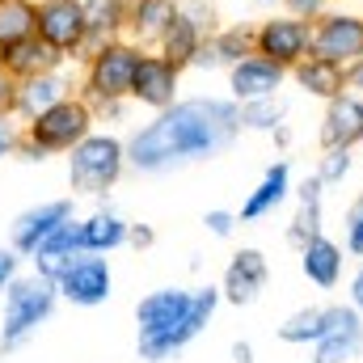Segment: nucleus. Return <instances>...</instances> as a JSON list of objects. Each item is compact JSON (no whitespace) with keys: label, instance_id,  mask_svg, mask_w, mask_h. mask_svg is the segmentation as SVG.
Returning a JSON list of instances; mask_svg holds the SVG:
<instances>
[{"label":"nucleus","instance_id":"nucleus-1","mask_svg":"<svg viewBox=\"0 0 363 363\" xmlns=\"http://www.w3.org/2000/svg\"><path fill=\"white\" fill-rule=\"evenodd\" d=\"M241 135V106L220 97H190L161 110L144 131L131 135L127 161L140 174H174L211 161Z\"/></svg>","mask_w":363,"mask_h":363},{"label":"nucleus","instance_id":"nucleus-2","mask_svg":"<svg viewBox=\"0 0 363 363\" xmlns=\"http://www.w3.org/2000/svg\"><path fill=\"white\" fill-rule=\"evenodd\" d=\"M220 296L224 291H216V287H194V291L161 287V291L144 296L135 304V325H140L135 347H140V359L165 363L169 355H178L182 347H190L203 334V325L211 321Z\"/></svg>","mask_w":363,"mask_h":363},{"label":"nucleus","instance_id":"nucleus-3","mask_svg":"<svg viewBox=\"0 0 363 363\" xmlns=\"http://www.w3.org/2000/svg\"><path fill=\"white\" fill-rule=\"evenodd\" d=\"M55 279L47 274H30V279H13L9 283V296H4V330H0V347H17L26 342L55 308Z\"/></svg>","mask_w":363,"mask_h":363},{"label":"nucleus","instance_id":"nucleus-4","mask_svg":"<svg viewBox=\"0 0 363 363\" xmlns=\"http://www.w3.org/2000/svg\"><path fill=\"white\" fill-rule=\"evenodd\" d=\"M123 161H127V148L114 135H85L68 157V178L81 194H101L118 182Z\"/></svg>","mask_w":363,"mask_h":363},{"label":"nucleus","instance_id":"nucleus-5","mask_svg":"<svg viewBox=\"0 0 363 363\" xmlns=\"http://www.w3.org/2000/svg\"><path fill=\"white\" fill-rule=\"evenodd\" d=\"M254 51L291 72L300 60L313 55V21L308 17H296V13H283V17L262 21L254 30Z\"/></svg>","mask_w":363,"mask_h":363},{"label":"nucleus","instance_id":"nucleus-6","mask_svg":"<svg viewBox=\"0 0 363 363\" xmlns=\"http://www.w3.org/2000/svg\"><path fill=\"white\" fill-rule=\"evenodd\" d=\"M140 47L131 43H106L97 47L89 60V93L97 101L114 106L118 97H131V81H135V68H140Z\"/></svg>","mask_w":363,"mask_h":363},{"label":"nucleus","instance_id":"nucleus-7","mask_svg":"<svg viewBox=\"0 0 363 363\" xmlns=\"http://www.w3.org/2000/svg\"><path fill=\"white\" fill-rule=\"evenodd\" d=\"M89 135V106L85 101H55L51 110H43L30 127V140L38 152H72L81 140Z\"/></svg>","mask_w":363,"mask_h":363},{"label":"nucleus","instance_id":"nucleus-8","mask_svg":"<svg viewBox=\"0 0 363 363\" xmlns=\"http://www.w3.org/2000/svg\"><path fill=\"white\" fill-rule=\"evenodd\" d=\"M55 287H60L64 300H72V304H81V308H97V304L110 300L114 274H110V262H106V258L81 250V254L64 267V274L55 279Z\"/></svg>","mask_w":363,"mask_h":363},{"label":"nucleus","instance_id":"nucleus-9","mask_svg":"<svg viewBox=\"0 0 363 363\" xmlns=\"http://www.w3.org/2000/svg\"><path fill=\"white\" fill-rule=\"evenodd\" d=\"M313 55L330 64H355L363 55V17L359 13H321L313 21Z\"/></svg>","mask_w":363,"mask_h":363},{"label":"nucleus","instance_id":"nucleus-10","mask_svg":"<svg viewBox=\"0 0 363 363\" xmlns=\"http://www.w3.org/2000/svg\"><path fill=\"white\" fill-rule=\"evenodd\" d=\"M38 38L55 51H77L89 38L85 0H43L38 4Z\"/></svg>","mask_w":363,"mask_h":363},{"label":"nucleus","instance_id":"nucleus-11","mask_svg":"<svg viewBox=\"0 0 363 363\" xmlns=\"http://www.w3.org/2000/svg\"><path fill=\"white\" fill-rule=\"evenodd\" d=\"M355 144H363V97L347 89L325 101L321 148H355Z\"/></svg>","mask_w":363,"mask_h":363},{"label":"nucleus","instance_id":"nucleus-12","mask_svg":"<svg viewBox=\"0 0 363 363\" xmlns=\"http://www.w3.org/2000/svg\"><path fill=\"white\" fill-rule=\"evenodd\" d=\"M363 351V317L355 304H338L334 308V325L325 330V338L313 347V363H351Z\"/></svg>","mask_w":363,"mask_h":363},{"label":"nucleus","instance_id":"nucleus-13","mask_svg":"<svg viewBox=\"0 0 363 363\" xmlns=\"http://www.w3.org/2000/svg\"><path fill=\"white\" fill-rule=\"evenodd\" d=\"M131 97L152 110H169L178 101V64L165 55H144L131 81Z\"/></svg>","mask_w":363,"mask_h":363},{"label":"nucleus","instance_id":"nucleus-14","mask_svg":"<svg viewBox=\"0 0 363 363\" xmlns=\"http://www.w3.org/2000/svg\"><path fill=\"white\" fill-rule=\"evenodd\" d=\"M72 220V203L68 199H55V203H38V207H30V211H21L17 220H13V250L17 254H34L60 224H68Z\"/></svg>","mask_w":363,"mask_h":363},{"label":"nucleus","instance_id":"nucleus-15","mask_svg":"<svg viewBox=\"0 0 363 363\" xmlns=\"http://www.w3.org/2000/svg\"><path fill=\"white\" fill-rule=\"evenodd\" d=\"M283 77H287V68H279L274 60L250 51L245 60L233 64L228 85H233V97H237V101H258V97H274L279 85H283Z\"/></svg>","mask_w":363,"mask_h":363},{"label":"nucleus","instance_id":"nucleus-16","mask_svg":"<svg viewBox=\"0 0 363 363\" xmlns=\"http://www.w3.org/2000/svg\"><path fill=\"white\" fill-rule=\"evenodd\" d=\"M267 279H271V267H267L262 250H241V254H233V262H228V271H224V287H220V291H224L233 304H254V300L262 296Z\"/></svg>","mask_w":363,"mask_h":363},{"label":"nucleus","instance_id":"nucleus-17","mask_svg":"<svg viewBox=\"0 0 363 363\" xmlns=\"http://www.w3.org/2000/svg\"><path fill=\"white\" fill-rule=\"evenodd\" d=\"M287 194H291V165H287V161H274L271 169L262 174V182L250 190V199L241 203V216H237V220L254 224V220L271 216V211H279V207L287 203Z\"/></svg>","mask_w":363,"mask_h":363},{"label":"nucleus","instance_id":"nucleus-18","mask_svg":"<svg viewBox=\"0 0 363 363\" xmlns=\"http://www.w3.org/2000/svg\"><path fill=\"white\" fill-rule=\"evenodd\" d=\"M85 245H81V224L77 220H68V224H60L30 258H34V267H38V274H47V279H60L64 274V267L81 254Z\"/></svg>","mask_w":363,"mask_h":363},{"label":"nucleus","instance_id":"nucleus-19","mask_svg":"<svg viewBox=\"0 0 363 363\" xmlns=\"http://www.w3.org/2000/svg\"><path fill=\"white\" fill-rule=\"evenodd\" d=\"M300 271L317 287H338V279H342V245L330 241L325 233L313 237L308 245H300Z\"/></svg>","mask_w":363,"mask_h":363},{"label":"nucleus","instance_id":"nucleus-20","mask_svg":"<svg viewBox=\"0 0 363 363\" xmlns=\"http://www.w3.org/2000/svg\"><path fill=\"white\" fill-rule=\"evenodd\" d=\"M178 13H182L178 0H135L127 9V26H131L135 43H161Z\"/></svg>","mask_w":363,"mask_h":363},{"label":"nucleus","instance_id":"nucleus-21","mask_svg":"<svg viewBox=\"0 0 363 363\" xmlns=\"http://www.w3.org/2000/svg\"><path fill=\"white\" fill-rule=\"evenodd\" d=\"M296 216H291V228H287V241L291 245H308L313 237H321V203H325V182L308 178L296 190Z\"/></svg>","mask_w":363,"mask_h":363},{"label":"nucleus","instance_id":"nucleus-22","mask_svg":"<svg viewBox=\"0 0 363 363\" xmlns=\"http://www.w3.org/2000/svg\"><path fill=\"white\" fill-rule=\"evenodd\" d=\"M291 77H296L300 89L313 93V97H321V101L347 93V68H342V64H330V60H321V55L300 60V64L291 68Z\"/></svg>","mask_w":363,"mask_h":363},{"label":"nucleus","instance_id":"nucleus-23","mask_svg":"<svg viewBox=\"0 0 363 363\" xmlns=\"http://www.w3.org/2000/svg\"><path fill=\"white\" fill-rule=\"evenodd\" d=\"M334 308L338 304H308L300 313H291L283 325H279V338L287 347H317L325 338V330L334 325Z\"/></svg>","mask_w":363,"mask_h":363},{"label":"nucleus","instance_id":"nucleus-24","mask_svg":"<svg viewBox=\"0 0 363 363\" xmlns=\"http://www.w3.org/2000/svg\"><path fill=\"white\" fill-rule=\"evenodd\" d=\"M55 60H60V51H55L51 43H43L38 34L4 51V68H9V72H17V77H38V72H51V68H55Z\"/></svg>","mask_w":363,"mask_h":363},{"label":"nucleus","instance_id":"nucleus-25","mask_svg":"<svg viewBox=\"0 0 363 363\" xmlns=\"http://www.w3.org/2000/svg\"><path fill=\"white\" fill-rule=\"evenodd\" d=\"M203 34H207V30H203L194 17L178 13V17H174V26H169V30H165V38H161V55H165V60H174L178 68H182V64H190V60L199 55V47H203Z\"/></svg>","mask_w":363,"mask_h":363},{"label":"nucleus","instance_id":"nucleus-26","mask_svg":"<svg viewBox=\"0 0 363 363\" xmlns=\"http://www.w3.org/2000/svg\"><path fill=\"white\" fill-rule=\"evenodd\" d=\"M38 34V9L26 0H0V47H17Z\"/></svg>","mask_w":363,"mask_h":363},{"label":"nucleus","instance_id":"nucleus-27","mask_svg":"<svg viewBox=\"0 0 363 363\" xmlns=\"http://www.w3.org/2000/svg\"><path fill=\"white\" fill-rule=\"evenodd\" d=\"M127 224L114 216V211H97L89 216L85 224H81V245L89 250V254H106V250H118L123 241H127Z\"/></svg>","mask_w":363,"mask_h":363},{"label":"nucleus","instance_id":"nucleus-28","mask_svg":"<svg viewBox=\"0 0 363 363\" xmlns=\"http://www.w3.org/2000/svg\"><path fill=\"white\" fill-rule=\"evenodd\" d=\"M55 101H64V81H55L51 72L26 77V85H21V93H17L21 114H30V118H38V114H43V110H51Z\"/></svg>","mask_w":363,"mask_h":363},{"label":"nucleus","instance_id":"nucleus-29","mask_svg":"<svg viewBox=\"0 0 363 363\" xmlns=\"http://www.w3.org/2000/svg\"><path fill=\"white\" fill-rule=\"evenodd\" d=\"M85 21H89V38L93 47H106V38L118 30V26H127V9L118 4V0H85Z\"/></svg>","mask_w":363,"mask_h":363},{"label":"nucleus","instance_id":"nucleus-30","mask_svg":"<svg viewBox=\"0 0 363 363\" xmlns=\"http://www.w3.org/2000/svg\"><path fill=\"white\" fill-rule=\"evenodd\" d=\"M287 118V106L274 97H258V101H241V127L245 131H279Z\"/></svg>","mask_w":363,"mask_h":363},{"label":"nucleus","instance_id":"nucleus-31","mask_svg":"<svg viewBox=\"0 0 363 363\" xmlns=\"http://www.w3.org/2000/svg\"><path fill=\"white\" fill-rule=\"evenodd\" d=\"M351 165H355L351 148H325L321 152V165H317V178L325 182V186H338V182L351 174Z\"/></svg>","mask_w":363,"mask_h":363},{"label":"nucleus","instance_id":"nucleus-32","mask_svg":"<svg viewBox=\"0 0 363 363\" xmlns=\"http://www.w3.org/2000/svg\"><path fill=\"white\" fill-rule=\"evenodd\" d=\"M342 228H347V250H351V254H363V190L351 199Z\"/></svg>","mask_w":363,"mask_h":363},{"label":"nucleus","instance_id":"nucleus-33","mask_svg":"<svg viewBox=\"0 0 363 363\" xmlns=\"http://www.w3.org/2000/svg\"><path fill=\"white\" fill-rule=\"evenodd\" d=\"M203 224H207V233H211V237H233V228H237L241 220H237L233 211H207V220H203Z\"/></svg>","mask_w":363,"mask_h":363},{"label":"nucleus","instance_id":"nucleus-34","mask_svg":"<svg viewBox=\"0 0 363 363\" xmlns=\"http://www.w3.org/2000/svg\"><path fill=\"white\" fill-rule=\"evenodd\" d=\"M287 4V13H296V17H308V21H317L321 13H325V4L330 0H283Z\"/></svg>","mask_w":363,"mask_h":363},{"label":"nucleus","instance_id":"nucleus-35","mask_svg":"<svg viewBox=\"0 0 363 363\" xmlns=\"http://www.w3.org/2000/svg\"><path fill=\"white\" fill-rule=\"evenodd\" d=\"M17 279V254L13 250H0V291Z\"/></svg>","mask_w":363,"mask_h":363},{"label":"nucleus","instance_id":"nucleus-36","mask_svg":"<svg viewBox=\"0 0 363 363\" xmlns=\"http://www.w3.org/2000/svg\"><path fill=\"white\" fill-rule=\"evenodd\" d=\"M347 89L363 97V55L355 60V64H347Z\"/></svg>","mask_w":363,"mask_h":363},{"label":"nucleus","instance_id":"nucleus-37","mask_svg":"<svg viewBox=\"0 0 363 363\" xmlns=\"http://www.w3.org/2000/svg\"><path fill=\"white\" fill-rule=\"evenodd\" d=\"M351 304L363 313V267L355 271V279H351Z\"/></svg>","mask_w":363,"mask_h":363},{"label":"nucleus","instance_id":"nucleus-38","mask_svg":"<svg viewBox=\"0 0 363 363\" xmlns=\"http://www.w3.org/2000/svg\"><path fill=\"white\" fill-rule=\"evenodd\" d=\"M127 241H131V245H152V228H131Z\"/></svg>","mask_w":363,"mask_h":363},{"label":"nucleus","instance_id":"nucleus-39","mask_svg":"<svg viewBox=\"0 0 363 363\" xmlns=\"http://www.w3.org/2000/svg\"><path fill=\"white\" fill-rule=\"evenodd\" d=\"M233 359L237 363H254V347H250V342H237V347H233Z\"/></svg>","mask_w":363,"mask_h":363},{"label":"nucleus","instance_id":"nucleus-40","mask_svg":"<svg viewBox=\"0 0 363 363\" xmlns=\"http://www.w3.org/2000/svg\"><path fill=\"white\" fill-rule=\"evenodd\" d=\"M9 148V127H0V152Z\"/></svg>","mask_w":363,"mask_h":363},{"label":"nucleus","instance_id":"nucleus-41","mask_svg":"<svg viewBox=\"0 0 363 363\" xmlns=\"http://www.w3.org/2000/svg\"><path fill=\"white\" fill-rule=\"evenodd\" d=\"M0 127H4V123H0Z\"/></svg>","mask_w":363,"mask_h":363},{"label":"nucleus","instance_id":"nucleus-42","mask_svg":"<svg viewBox=\"0 0 363 363\" xmlns=\"http://www.w3.org/2000/svg\"><path fill=\"white\" fill-rule=\"evenodd\" d=\"M0 60H4V55H0Z\"/></svg>","mask_w":363,"mask_h":363}]
</instances>
